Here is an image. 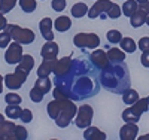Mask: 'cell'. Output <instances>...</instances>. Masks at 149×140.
<instances>
[{"label": "cell", "instance_id": "7402d4cb", "mask_svg": "<svg viewBox=\"0 0 149 140\" xmlns=\"http://www.w3.org/2000/svg\"><path fill=\"white\" fill-rule=\"evenodd\" d=\"M107 58L110 63H121L125 60V52L119 48H110L107 51Z\"/></svg>", "mask_w": 149, "mask_h": 140}, {"label": "cell", "instance_id": "ee69618b", "mask_svg": "<svg viewBox=\"0 0 149 140\" xmlns=\"http://www.w3.org/2000/svg\"><path fill=\"white\" fill-rule=\"evenodd\" d=\"M139 140H149V134H146V136H142V137H139Z\"/></svg>", "mask_w": 149, "mask_h": 140}, {"label": "cell", "instance_id": "836d02e7", "mask_svg": "<svg viewBox=\"0 0 149 140\" xmlns=\"http://www.w3.org/2000/svg\"><path fill=\"white\" fill-rule=\"evenodd\" d=\"M43 93L40 91V90H37L36 86H33L31 88V91H30V98H31V101H34V103H40V101L43 100Z\"/></svg>", "mask_w": 149, "mask_h": 140}, {"label": "cell", "instance_id": "bcb514c9", "mask_svg": "<svg viewBox=\"0 0 149 140\" xmlns=\"http://www.w3.org/2000/svg\"><path fill=\"white\" fill-rule=\"evenodd\" d=\"M137 3H143V2H148V0H136Z\"/></svg>", "mask_w": 149, "mask_h": 140}, {"label": "cell", "instance_id": "9a60e30c", "mask_svg": "<svg viewBox=\"0 0 149 140\" xmlns=\"http://www.w3.org/2000/svg\"><path fill=\"white\" fill-rule=\"evenodd\" d=\"M52 27H54V21H52L51 18H42V20H40L39 29H40V33H42V36H43L45 40H54Z\"/></svg>", "mask_w": 149, "mask_h": 140}, {"label": "cell", "instance_id": "4dcf8cb0", "mask_svg": "<svg viewBox=\"0 0 149 140\" xmlns=\"http://www.w3.org/2000/svg\"><path fill=\"white\" fill-rule=\"evenodd\" d=\"M106 37H107V40L110 43H119L121 39H122V36H121V33L118 30H109L106 33Z\"/></svg>", "mask_w": 149, "mask_h": 140}, {"label": "cell", "instance_id": "d6a6232c", "mask_svg": "<svg viewBox=\"0 0 149 140\" xmlns=\"http://www.w3.org/2000/svg\"><path fill=\"white\" fill-rule=\"evenodd\" d=\"M21 97L15 93H8L5 95V101H6V104H19L21 103Z\"/></svg>", "mask_w": 149, "mask_h": 140}, {"label": "cell", "instance_id": "f6af8a7d", "mask_svg": "<svg viewBox=\"0 0 149 140\" xmlns=\"http://www.w3.org/2000/svg\"><path fill=\"white\" fill-rule=\"evenodd\" d=\"M2 121H5V118H3V113H0V122Z\"/></svg>", "mask_w": 149, "mask_h": 140}, {"label": "cell", "instance_id": "e0dca14e", "mask_svg": "<svg viewBox=\"0 0 149 140\" xmlns=\"http://www.w3.org/2000/svg\"><path fill=\"white\" fill-rule=\"evenodd\" d=\"M72 64V57H63V58H60L55 61V66H54V70L52 73L55 76H60V75H63L67 72V69L70 67Z\"/></svg>", "mask_w": 149, "mask_h": 140}, {"label": "cell", "instance_id": "3957f363", "mask_svg": "<svg viewBox=\"0 0 149 140\" xmlns=\"http://www.w3.org/2000/svg\"><path fill=\"white\" fill-rule=\"evenodd\" d=\"M49 118H52L60 128H66L70 125L73 118L76 116L78 107L74 104V101L70 98H54L49 101L46 107Z\"/></svg>", "mask_w": 149, "mask_h": 140}, {"label": "cell", "instance_id": "c3c4849f", "mask_svg": "<svg viewBox=\"0 0 149 140\" xmlns=\"http://www.w3.org/2000/svg\"><path fill=\"white\" fill-rule=\"evenodd\" d=\"M148 100H149V97H148Z\"/></svg>", "mask_w": 149, "mask_h": 140}, {"label": "cell", "instance_id": "8fae6325", "mask_svg": "<svg viewBox=\"0 0 149 140\" xmlns=\"http://www.w3.org/2000/svg\"><path fill=\"white\" fill-rule=\"evenodd\" d=\"M112 5H113V2H110V0H97V2L93 5V8L88 9V17H90L91 20H94V18H97L98 15L106 14Z\"/></svg>", "mask_w": 149, "mask_h": 140}, {"label": "cell", "instance_id": "8992f818", "mask_svg": "<svg viewBox=\"0 0 149 140\" xmlns=\"http://www.w3.org/2000/svg\"><path fill=\"white\" fill-rule=\"evenodd\" d=\"M73 45L79 49H95L100 45V37L95 33H78L73 37Z\"/></svg>", "mask_w": 149, "mask_h": 140}, {"label": "cell", "instance_id": "4316f807", "mask_svg": "<svg viewBox=\"0 0 149 140\" xmlns=\"http://www.w3.org/2000/svg\"><path fill=\"white\" fill-rule=\"evenodd\" d=\"M21 112H22V109L19 107V104H8L5 109V115L9 119H19Z\"/></svg>", "mask_w": 149, "mask_h": 140}, {"label": "cell", "instance_id": "8d00e7d4", "mask_svg": "<svg viewBox=\"0 0 149 140\" xmlns=\"http://www.w3.org/2000/svg\"><path fill=\"white\" fill-rule=\"evenodd\" d=\"M51 6H52V9L55 12H63L66 9V6H67V2L66 0H52Z\"/></svg>", "mask_w": 149, "mask_h": 140}, {"label": "cell", "instance_id": "d590c367", "mask_svg": "<svg viewBox=\"0 0 149 140\" xmlns=\"http://www.w3.org/2000/svg\"><path fill=\"white\" fill-rule=\"evenodd\" d=\"M27 137H29L27 130L24 128L22 125H17V128H15V139L17 140H26Z\"/></svg>", "mask_w": 149, "mask_h": 140}, {"label": "cell", "instance_id": "ffe728a7", "mask_svg": "<svg viewBox=\"0 0 149 140\" xmlns=\"http://www.w3.org/2000/svg\"><path fill=\"white\" fill-rule=\"evenodd\" d=\"M55 61H57V58L55 60H43L39 69H37V76H49L54 70Z\"/></svg>", "mask_w": 149, "mask_h": 140}, {"label": "cell", "instance_id": "6da1fadb", "mask_svg": "<svg viewBox=\"0 0 149 140\" xmlns=\"http://www.w3.org/2000/svg\"><path fill=\"white\" fill-rule=\"evenodd\" d=\"M98 75L100 73H97V67L91 60L72 58V64L67 72L54 78V85L67 98L78 101L98 93Z\"/></svg>", "mask_w": 149, "mask_h": 140}, {"label": "cell", "instance_id": "7a4b0ae2", "mask_svg": "<svg viewBox=\"0 0 149 140\" xmlns=\"http://www.w3.org/2000/svg\"><path fill=\"white\" fill-rule=\"evenodd\" d=\"M100 85L113 94H122L125 90H128L131 81L127 64L124 61L110 63L106 69L100 72Z\"/></svg>", "mask_w": 149, "mask_h": 140}, {"label": "cell", "instance_id": "f546056e", "mask_svg": "<svg viewBox=\"0 0 149 140\" xmlns=\"http://www.w3.org/2000/svg\"><path fill=\"white\" fill-rule=\"evenodd\" d=\"M17 3H18V0H0V12L8 14V12H10L15 8Z\"/></svg>", "mask_w": 149, "mask_h": 140}, {"label": "cell", "instance_id": "83f0119b", "mask_svg": "<svg viewBox=\"0 0 149 140\" xmlns=\"http://www.w3.org/2000/svg\"><path fill=\"white\" fill-rule=\"evenodd\" d=\"M137 8H139V3L136 2V0H125V3L122 5V14L130 18L134 12L137 10Z\"/></svg>", "mask_w": 149, "mask_h": 140}, {"label": "cell", "instance_id": "d4e9b609", "mask_svg": "<svg viewBox=\"0 0 149 140\" xmlns=\"http://www.w3.org/2000/svg\"><path fill=\"white\" fill-rule=\"evenodd\" d=\"M119 45H121V49L124 52H128V54L136 52V49H137V43H136L131 37H122Z\"/></svg>", "mask_w": 149, "mask_h": 140}, {"label": "cell", "instance_id": "9c48e42d", "mask_svg": "<svg viewBox=\"0 0 149 140\" xmlns=\"http://www.w3.org/2000/svg\"><path fill=\"white\" fill-rule=\"evenodd\" d=\"M22 48L21 43L18 42H12L9 43V46L6 48V52H5V60L8 64H18L22 58Z\"/></svg>", "mask_w": 149, "mask_h": 140}, {"label": "cell", "instance_id": "cb8c5ba5", "mask_svg": "<svg viewBox=\"0 0 149 140\" xmlns=\"http://www.w3.org/2000/svg\"><path fill=\"white\" fill-rule=\"evenodd\" d=\"M17 67L21 69V70H24V72H27V73H30L31 69L34 67V58L31 55H29V54L27 55H22V58L17 64Z\"/></svg>", "mask_w": 149, "mask_h": 140}, {"label": "cell", "instance_id": "e575fe53", "mask_svg": "<svg viewBox=\"0 0 149 140\" xmlns=\"http://www.w3.org/2000/svg\"><path fill=\"white\" fill-rule=\"evenodd\" d=\"M12 42V39H10V34L6 31V30H3V31H0V48H8L9 46V43Z\"/></svg>", "mask_w": 149, "mask_h": 140}, {"label": "cell", "instance_id": "484cf974", "mask_svg": "<svg viewBox=\"0 0 149 140\" xmlns=\"http://www.w3.org/2000/svg\"><path fill=\"white\" fill-rule=\"evenodd\" d=\"M86 14H88V6H86L85 3L78 2V3H74V5L72 6V15H73L74 18H82V17H85Z\"/></svg>", "mask_w": 149, "mask_h": 140}, {"label": "cell", "instance_id": "44dd1931", "mask_svg": "<svg viewBox=\"0 0 149 140\" xmlns=\"http://www.w3.org/2000/svg\"><path fill=\"white\" fill-rule=\"evenodd\" d=\"M54 27L58 30V31H67V30H70V27H72V20L69 18V17H66V15H63V17H58L55 21H54Z\"/></svg>", "mask_w": 149, "mask_h": 140}, {"label": "cell", "instance_id": "4fadbf2b", "mask_svg": "<svg viewBox=\"0 0 149 140\" xmlns=\"http://www.w3.org/2000/svg\"><path fill=\"white\" fill-rule=\"evenodd\" d=\"M15 128H17V125L14 122L2 121L0 122V140H17Z\"/></svg>", "mask_w": 149, "mask_h": 140}, {"label": "cell", "instance_id": "7dc6e473", "mask_svg": "<svg viewBox=\"0 0 149 140\" xmlns=\"http://www.w3.org/2000/svg\"><path fill=\"white\" fill-rule=\"evenodd\" d=\"M146 24L149 25V14H148V18H146Z\"/></svg>", "mask_w": 149, "mask_h": 140}, {"label": "cell", "instance_id": "5bb4252c", "mask_svg": "<svg viewBox=\"0 0 149 140\" xmlns=\"http://www.w3.org/2000/svg\"><path fill=\"white\" fill-rule=\"evenodd\" d=\"M58 51H60V48L54 40H46V43L42 46L40 55L43 60H55L58 55Z\"/></svg>", "mask_w": 149, "mask_h": 140}, {"label": "cell", "instance_id": "277c9868", "mask_svg": "<svg viewBox=\"0 0 149 140\" xmlns=\"http://www.w3.org/2000/svg\"><path fill=\"white\" fill-rule=\"evenodd\" d=\"M146 110H149V100H148V97L139 98L134 104H130L125 110H122V119H124V122L136 124V122H139L140 116Z\"/></svg>", "mask_w": 149, "mask_h": 140}, {"label": "cell", "instance_id": "603a6c76", "mask_svg": "<svg viewBox=\"0 0 149 140\" xmlns=\"http://www.w3.org/2000/svg\"><path fill=\"white\" fill-rule=\"evenodd\" d=\"M139 98H140V97H139V93L136 91V90H133V88H128V90H125V91L122 93V101H124L127 106L134 104Z\"/></svg>", "mask_w": 149, "mask_h": 140}, {"label": "cell", "instance_id": "ac0fdd59", "mask_svg": "<svg viewBox=\"0 0 149 140\" xmlns=\"http://www.w3.org/2000/svg\"><path fill=\"white\" fill-rule=\"evenodd\" d=\"M146 18H148V14L145 10H142V9H137L134 12V14L130 17V24H131V27H134V29H139V27H142V25L146 22Z\"/></svg>", "mask_w": 149, "mask_h": 140}, {"label": "cell", "instance_id": "d6986e66", "mask_svg": "<svg viewBox=\"0 0 149 140\" xmlns=\"http://www.w3.org/2000/svg\"><path fill=\"white\" fill-rule=\"evenodd\" d=\"M34 86L37 88V90H40L43 94L49 93L52 88V82L51 79H49V76H37V79L34 82Z\"/></svg>", "mask_w": 149, "mask_h": 140}, {"label": "cell", "instance_id": "f35d334b", "mask_svg": "<svg viewBox=\"0 0 149 140\" xmlns=\"http://www.w3.org/2000/svg\"><path fill=\"white\" fill-rule=\"evenodd\" d=\"M137 48H139L140 51H149V37H148V36L142 37V39L139 40Z\"/></svg>", "mask_w": 149, "mask_h": 140}, {"label": "cell", "instance_id": "30bf717a", "mask_svg": "<svg viewBox=\"0 0 149 140\" xmlns=\"http://www.w3.org/2000/svg\"><path fill=\"white\" fill-rule=\"evenodd\" d=\"M90 60H91V63H93V64H94L98 70H103V69H106V67L110 64V61H109V58H107V52H104V51H100V49H97V48L91 52Z\"/></svg>", "mask_w": 149, "mask_h": 140}, {"label": "cell", "instance_id": "74e56055", "mask_svg": "<svg viewBox=\"0 0 149 140\" xmlns=\"http://www.w3.org/2000/svg\"><path fill=\"white\" fill-rule=\"evenodd\" d=\"M19 119H21V122H24V124L31 122V121H33V113H31V110H30V109H22L21 115H19Z\"/></svg>", "mask_w": 149, "mask_h": 140}, {"label": "cell", "instance_id": "7c38bea8", "mask_svg": "<svg viewBox=\"0 0 149 140\" xmlns=\"http://www.w3.org/2000/svg\"><path fill=\"white\" fill-rule=\"evenodd\" d=\"M137 134H139V127L137 124L133 122H125V125H122V128L119 130L121 140H134L137 139Z\"/></svg>", "mask_w": 149, "mask_h": 140}, {"label": "cell", "instance_id": "ab89813d", "mask_svg": "<svg viewBox=\"0 0 149 140\" xmlns=\"http://www.w3.org/2000/svg\"><path fill=\"white\" fill-rule=\"evenodd\" d=\"M140 61L145 67H149V51H143V54L140 57Z\"/></svg>", "mask_w": 149, "mask_h": 140}, {"label": "cell", "instance_id": "60d3db41", "mask_svg": "<svg viewBox=\"0 0 149 140\" xmlns=\"http://www.w3.org/2000/svg\"><path fill=\"white\" fill-rule=\"evenodd\" d=\"M6 25H8L6 17H5V14H2V12H0V31H3Z\"/></svg>", "mask_w": 149, "mask_h": 140}, {"label": "cell", "instance_id": "7bdbcfd3", "mask_svg": "<svg viewBox=\"0 0 149 140\" xmlns=\"http://www.w3.org/2000/svg\"><path fill=\"white\" fill-rule=\"evenodd\" d=\"M3 81H5V78L0 75V94H2V91H3Z\"/></svg>", "mask_w": 149, "mask_h": 140}, {"label": "cell", "instance_id": "ba28073f", "mask_svg": "<svg viewBox=\"0 0 149 140\" xmlns=\"http://www.w3.org/2000/svg\"><path fill=\"white\" fill-rule=\"evenodd\" d=\"M27 78H29V73L17 67L14 73H8L5 76V85L9 90H19L22 84L27 81Z\"/></svg>", "mask_w": 149, "mask_h": 140}, {"label": "cell", "instance_id": "5b68a950", "mask_svg": "<svg viewBox=\"0 0 149 140\" xmlns=\"http://www.w3.org/2000/svg\"><path fill=\"white\" fill-rule=\"evenodd\" d=\"M5 30L10 34V39L14 42H18L21 45H30L34 42L36 34L30 29H22L17 24H8L5 27Z\"/></svg>", "mask_w": 149, "mask_h": 140}, {"label": "cell", "instance_id": "2e32d148", "mask_svg": "<svg viewBox=\"0 0 149 140\" xmlns=\"http://www.w3.org/2000/svg\"><path fill=\"white\" fill-rule=\"evenodd\" d=\"M84 139L85 140H106V134L98 130L97 127H86L84 131Z\"/></svg>", "mask_w": 149, "mask_h": 140}, {"label": "cell", "instance_id": "b9f144b4", "mask_svg": "<svg viewBox=\"0 0 149 140\" xmlns=\"http://www.w3.org/2000/svg\"><path fill=\"white\" fill-rule=\"evenodd\" d=\"M137 9H142V10L146 12V14H149V0H148V2H143V3H139Z\"/></svg>", "mask_w": 149, "mask_h": 140}, {"label": "cell", "instance_id": "f1b7e54d", "mask_svg": "<svg viewBox=\"0 0 149 140\" xmlns=\"http://www.w3.org/2000/svg\"><path fill=\"white\" fill-rule=\"evenodd\" d=\"M19 6L22 9V12H26V14H31V12L36 10V0H19Z\"/></svg>", "mask_w": 149, "mask_h": 140}, {"label": "cell", "instance_id": "52a82bcc", "mask_svg": "<svg viewBox=\"0 0 149 140\" xmlns=\"http://www.w3.org/2000/svg\"><path fill=\"white\" fill-rule=\"evenodd\" d=\"M93 116H94V110L90 104H82L81 107H78L76 116H74V124L78 128L85 130L86 127H90L93 122Z\"/></svg>", "mask_w": 149, "mask_h": 140}, {"label": "cell", "instance_id": "1f68e13d", "mask_svg": "<svg viewBox=\"0 0 149 140\" xmlns=\"http://www.w3.org/2000/svg\"><path fill=\"white\" fill-rule=\"evenodd\" d=\"M106 15H107L109 18H112V20L119 18V17H121V8H119L116 3H113V5L109 8V10L106 12Z\"/></svg>", "mask_w": 149, "mask_h": 140}]
</instances>
